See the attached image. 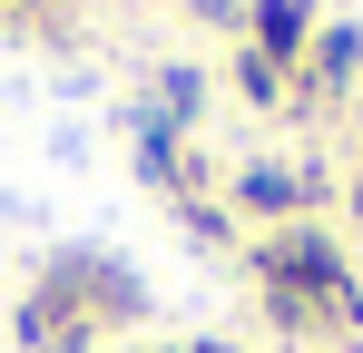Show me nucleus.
<instances>
[{
	"label": "nucleus",
	"instance_id": "f257e3e1",
	"mask_svg": "<svg viewBox=\"0 0 363 353\" xmlns=\"http://www.w3.org/2000/svg\"><path fill=\"white\" fill-rule=\"evenodd\" d=\"M245 265H255V285H295L304 304H314V324H334V334L363 344V285L344 275V245L314 226V216H304V226H275Z\"/></svg>",
	"mask_w": 363,
	"mask_h": 353
},
{
	"label": "nucleus",
	"instance_id": "f03ea898",
	"mask_svg": "<svg viewBox=\"0 0 363 353\" xmlns=\"http://www.w3.org/2000/svg\"><path fill=\"white\" fill-rule=\"evenodd\" d=\"M10 344L20 353H99V314L79 304L60 265H40V285L20 294V314H10Z\"/></svg>",
	"mask_w": 363,
	"mask_h": 353
},
{
	"label": "nucleus",
	"instance_id": "7ed1b4c3",
	"mask_svg": "<svg viewBox=\"0 0 363 353\" xmlns=\"http://www.w3.org/2000/svg\"><path fill=\"white\" fill-rule=\"evenodd\" d=\"M226 196H236L245 216H265V226H304V206H314L304 167H285V157H245V167L226 176Z\"/></svg>",
	"mask_w": 363,
	"mask_h": 353
},
{
	"label": "nucleus",
	"instance_id": "20e7f679",
	"mask_svg": "<svg viewBox=\"0 0 363 353\" xmlns=\"http://www.w3.org/2000/svg\"><path fill=\"white\" fill-rule=\"evenodd\" d=\"M245 50L275 59V69L295 79L304 50H314V0H245Z\"/></svg>",
	"mask_w": 363,
	"mask_h": 353
},
{
	"label": "nucleus",
	"instance_id": "39448f33",
	"mask_svg": "<svg viewBox=\"0 0 363 353\" xmlns=\"http://www.w3.org/2000/svg\"><path fill=\"white\" fill-rule=\"evenodd\" d=\"M50 265H60L69 285H79V304H89L99 324H138V304H147V294H138V275H128V265L89 255V245H79V255H50Z\"/></svg>",
	"mask_w": 363,
	"mask_h": 353
},
{
	"label": "nucleus",
	"instance_id": "423d86ee",
	"mask_svg": "<svg viewBox=\"0 0 363 353\" xmlns=\"http://www.w3.org/2000/svg\"><path fill=\"white\" fill-rule=\"evenodd\" d=\"M138 176H147V186H157L167 206H186V196H206V167L186 157V138H177V128H157L147 108H138Z\"/></svg>",
	"mask_w": 363,
	"mask_h": 353
},
{
	"label": "nucleus",
	"instance_id": "0eeeda50",
	"mask_svg": "<svg viewBox=\"0 0 363 353\" xmlns=\"http://www.w3.org/2000/svg\"><path fill=\"white\" fill-rule=\"evenodd\" d=\"M206 108V69H177V59H167V69H157V128H186V118Z\"/></svg>",
	"mask_w": 363,
	"mask_h": 353
},
{
	"label": "nucleus",
	"instance_id": "6e6552de",
	"mask_svg": "<svg viewBox=\"0 0 363 353\" xmlns=\"http://www.w3.org/2000/svg\"><path fill=\"white\" fill-rule=\"evenodd\" d=\"M236 99H245V108H285V99H295V79H285L275 59H255V50L236 40Z\"/></svg>",
	"mask_w": 363,
	"mask_h": 353
},
{
	"label": "nucleus",
	"instance_id": "1a4fd4ad",
	"mask_svg": "<svg viewBox=\"0 0 363 353\" xmlns=\"http://www.w3.org/2000/svg\"><path fill=\"white\" fill-rule=\"evenodd\" d=\"M177 226L196 235V245H226V206H206V196H186V206H177Z\"/></svg>",
	"mask_w": 363,
	"mask_h": 353
},
{
	"label": "nucleus",
	"instance_id": "9d476101",
	"mask_svg": "<svg viewBox=\"0 0 363 353\" xmlns=\"http://www.w3.org/2000/svg\"><path fill=\"white\" fill-rule=\"evenodd\" d=\"M186 353H236V344H186Z\"/></svg>",
	"mask_w": 363,
	"mask_h": 353
},
{
	"label": "nucleus",
	"instance_id": "9b49d317",
	"mask_svg": "<svg viewBox=\"0 0 363 353\" xmlns=\"http://www.w3.org/2000/svg\"><path fill=\"white\" fill-rule=\"evenodd\" d=\"M354 118H363V89H354Z\"/></svg>",
	"mask_w": 363,
	"mask_h": 353
},
{
	"label": "nucleus",
	"instance_id": "f8f14e48",
	"mask_svg": "<svg viewBox=\"0 0 363 353\" xmlns=\"http://www.w3.org/2000/svg\"><path fill=\"white\" fill-rule=\"evenodd\" d=\"M138 353H157V344H138Z\"/></svg>",
	"mask_w": 363,
	"mask_h": 353
}]
</instances>
